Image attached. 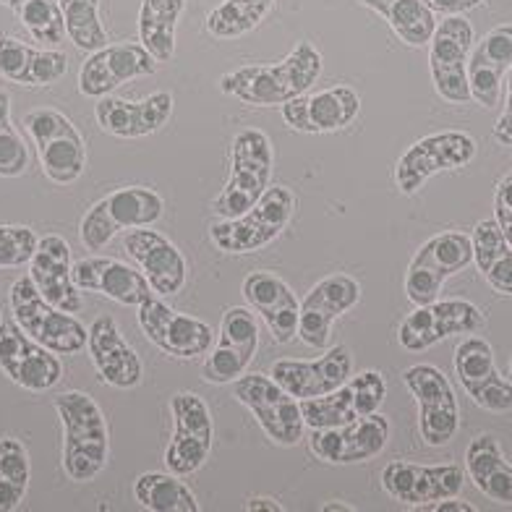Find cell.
<instances>
[{"mask_svg": "<svg viewBox=\"0 0 512 512\" xmlns=\"http://www.w3.org/2000/svg\"><path fill=\"white\" fill-rule=\"evenodd\" d=\"M272 165H275V152H272L270 136L259 128L238 131L230 147L228 183L215 196L212 212L220 220H230L254 207L259 196L270 189Z\"/></svg>", "mask_w": 512, "mask_h": 512, "instance_id": "4", "label": "cell"}, {"mask_svg": "<svg viewBox=\"0 0 512 512\" xmlns=\"http://www.w3.org/2000/svg\"><path fill=\"white\" fill-rule=\"evenodd\" d=\"M426 6L432 8L434 14L442 16H463L465 11L484 6L486 0H424Z\"/></svg>", "mask_w": 512, "mask_h": 512, "instance_id": "47", "label": "cell"}, {"mask_svg": "<svg viewBox=\"0 0 512 512\" xmlns=\"http://www.w3.org/2000/svg\"><path fill=\"white\" fill-rule=\"evenodd\" d=\"M68 71L66 53L53 48H34L19 37L0 32V79L19 87H50Z\"/></svg>", "mask_w": 512, "mask_h": 512, "instance_id": "33", "label": "cell"}, {"mask_svg": "<svg viewBox=\"0 0 512 512\" xmlns=\"http://www.w3.org/2000/svg\"><path fill=\"white\" fill-rule=\"evenodd\" d=\"M403 384L418 405V432L429 447H445L460 429V408L445 371L434 364H413L403 371Z\"/></svg>", "mask_w": 512, "mask_h": 512, "instance_id": "10", "label": "cell"}, {"mask_svg": "<svg viewBox=\"0 0 512 512\" xmlns=\"http://www.w3.org/2000/svg\"><path fill=\"white\" fill-rule=\"evenodd\" d=\"M473 262L499 296H512V246L494 220H481L471 233Z\"/></svg>", "mask_w": 512, "mask_h": 512, "instance_id": "35", "label": "cell"}, {"mask_svg": "<svg viewBox=\"0 0 512 512\" xmlns=\"http://www.w3.org/2000/svg\"><path fill=\"white\" fill-rule=\"evenodd\" d=\"M134 499L149 512H199L194 492L176 473H142L134 481Z\"/></svg>", "mask_w": 512, "mask_h": 512, "instance_id": "38", "label": "cell"}, {"mask_svg": "<svg viewBox=\"0 0 512 512\" xmlns=\"http://www.w3.org/2000/svg\"><path fill=\"white\" fill-rule=\"evenodd\" d=\"M455 374L473 403L489 413L512 411V382L499 374L492 345L468 335L455 348Z\"/></svg>", "mask_w": 512, "mask_h": 512, "instance_id": "23", "label": "cell"}, {"mask_svg": "<svg viewBox=\"0 0 512 512\" xmlns=\"http://www.w3.org/2000/svg\"><path fill=\"white\" fill-rule=\"evenodd\" d=\"M479 144L465 131H439L413 142L395 165V186L400 194L413 196L424 183L445 170H458L476 157Z\"/></svg>", "mask_w": 512, "mask_h": 512, "instance_id": "11", "label": "cell"}, {"mask_svg": "<svg viewBox=\"0 0 512 512\" xmlns=\"http://www.w3.org/2000/svg\"><path fill=\"white\" fill-rule=\"evenodd\" d=\"M24 3H27V0H0V6H6V8H11V11H19L21 6H24Z\"/></svg>", "mask_w": 512, "mask_h": 512, "instance_id": "51", "label": "cell"}, {"mask_svg": "<svg viewBox=\"0 0 512 512\" xmlns=\"http://www.w3.org/2000/svg\"><path fill=\"white\" fill-rule=\"evenodd\" d=\"M173 95L160 89L144 100H123V97H100L95 105L97 126L115 139H144L160 131L173 115Z\"/></svg>", "mask_w": 512, "mask_h": 512, "instance_id": "28", "label": "cell"}, {"mask_svg": "<svg viewBox=\"0 0 512 512\" xmlns=\"http://www.w3.org/2000/svg\"><path fill=\"white\" fill-rule=\"evenodd\" d=\"M157 71L155 55L144 48L142 42H121L89 53L81 63L79 92L84 97H108L113 89L123 87L126 81L152 76Z\"/></svg>", "mask_w": 512, "mask_h": 512, "instance_id": "22", "label": "cell"}, {"mask_svg": "<svg viewBox=\"0 0 512 512\" xmlns=\"http://www.w3.org/2000/svg\"><path fill=\"white\" fill-rule=\"evenodd\" d=\"M66 19L68 40L74 42L81 53H95V50L110 45L108 32L100 19V0H58Z\"/></svg>", "mask_w": 512, "mask_h": 512, "instance_id": "41", "label": "cell"}, {"mask_svg": "<svg viewBox=\"0 0 512 512\" xmlns=\"http://www.w3.org/2000/svg\"><path fill=\"white\" fill-rule=\"evenodd\" d=\"M390 442V421L382 413H371L353 424L311 429L309 450L314 458L332 465L366 463L382 455Z\"/></svg>", "mask_w": 512, "mask_h": 512, "instance_id": "21", "label": "cell"}, {"mask_svg": "<svg viewBox=\"0 0 512 512\" xmlns=\"http://www.w3.org/2000/svg\"><path fill=\"white\" fill-rule=\"evenodd\" d=\"M241 293L256 317L270 327L275 343L288 345L298 337V314L301 301L283 277L270 270H256L243 277Z\"/></svg>", "mask_w": 512, "mask_h": 512, "instance_id": "27", "label": "cell"}, {"mask_svg": "<svg viewBox=\"0 0 512 512\" xmlns=\"http://www.w3.org/2000/svg\"><path fill=\"white\" fill-rule=\"evenodd\" d=\"M139 327L149 343L157 345L165 356L183 358V361L207 356L215 345V330L204 319L170 309L155 296L139 306Z\"/></svg>", "mask_w": 512, "mask_h": 512, "instance_id": "16", "label": "cell"}, {"mask_svg": "<svg viewBox=\"0 0 512 512\" xmlns=\"http://www.w3.org/2000/svg\"><path fill=\"white\" fill-rule=\"evenodd\" d=\"M27 168L29 149L11 123V95L0 89V178H19Z\"/></svg>", "mask_w": 512, "mask_h": 512, "instance_id": "43", "label": "cell"}, {"mask_svg": "<svg viewBox=\"0 0 512 512\" xmlns=\"http://www.w3.org/2000/svg\"><path fill=\"white\" fill-rule=\"evenodd\" d=\"M55 413L63 426V471L74 484L95 481L108 465V418L97 400L81 390H68L58 395Z\"/></svg>", "mask_w": 512, "mask_h": 512, "instance_id": "2", "label": "cell"}, {"mask_svg": "<svg viewBox=\"0 0 512 512\" xmlns=\"http://www.w3.org/2000/svg\"><path fill=\"white\" fill-rule=\"evenodd\" d=\"M0 324H3V317H0Z\"/></svg>", "mask_w": 512, "mask_h": 512, "instance_id": "53", "label": "cell"}, {"mask_svg": "<svg viewBox=\"0 0 512 512\" xmlns=\"http://www.w3.org/2000/svg\"><path fill=\"white\" fill-rule=\"evenodd\" d=\"M24 128L37 147L42 173L55 186H71L87 170V142L68 115L55 108H37L24 115Z\"/></svg>", "mask_w": 512, "mask_h": 512, "instance_id": "6", "label": "cell"}, {"mask_svg": "<svg viewBox=\"0 0 512 512\" xmlns=\"http://www.w3.org/2000/svg\"><path fill=\"white\" fill-rule=\"evenodd\" d=\"M421 510H432V512H473L476 507L468 505V502H460L458 497H450V499H439L434 505H426Z\"/></svg>", "mask_w": 512, "mask_h": 512, "instance_id": "48", "label": "cell"}, {"mask_svg": "<svg viewBox=\"0 0 512 512\" xmlns=\"http://www.w3.org/2000/svg\"><path fill=\"white\" fill-rule=\"evenodd\" d=\"M165 202L155 189L126 186L95 202L81 217L79 238L89 251H102L118 230L152 228L162 217Z\"/></svg>", "mask_w": 512, "mask_h": 512, "instance_id": "7", "label": "cell"}, {"mask_svg": "<svg viewBox=\"0 0 512 512\" xmlns=\"http://www.w3.org/2000/svg\"><path fill=\"white\" fill-rule=\"evenodd\" d=\"M353 374V356L345 345H335L314 361L280 358L270 369V377L296 400L322 398L337 390Z\"/></svg>", "mask_w": 512, "mask_h": 512, "instance_id": "26", "label": "cell"}, {"mask_svg": "<svg viewBox=\"0 0 512 512\" xmlns=\"http://www.w3.org/2000/svg\"><path fill=\"white\" fill-rule=\"evenodd\" d=\"M361 113V95L337 84L314 95H301L283 105V118L298 134H335L351 126Z\"/></svg>", "mask_w": 512, "mask_h": 512, "instance_id": "25", "label": "cell"}, {"mask_svg": "<svg viewBox=\"0 0 512 512\" xmlns=\"http://www.w3.org/2000/svg\"><path fill=\"white\" fill-rule=\"evenodd\" d=\"M243 510H249V512H256V510H262V512H283L285 507L277 502V499L272 497H251L246 505H243Z\"/></svg>", "mask_w": 512, "mask_h": 512, "instance_id": "49", "label": "cell"}, {"mask_svg": "<svg viewBox=\"0 0 512 512\" xmlns=\"http://www.w3.org/2000/svg\"><path fill=\"white\" fill-rule=\"evenodd\" d=\"M512 68V24L489 29L479 42H473L468 55V89L471 100L481 108H494L502 95V79Z\"/></svg>", "mask_w": 512, "mask_h": 512, "instance_id": "32", "label": "cell"}, {"mask_svg": "<svg viewBox=\"0 0 512 512\" xmlns=\"http://www.w3.org/2000/svg\"><path fill=\"white\" fill-rule=\"evenodd\" d=\"M186 11V0H142L139 8V42L157 63L173 61L176 29Z\"/></svg>", "mask_w": 512, "mask_h": 512, "instance_id": "36", "label": "cell"}, {"mask_svg": "<svg viewBox=\"0 0 512 512\" xmlns=\"http://www.w3.org/2000/svg\"><path fill=\"white\" fill-rule=\"evenodd\" d=\"M494 223L499 225L505 241L512 246V173H507L494 191Z\"/></svg>", "mask_w": 512, "mask_h": 512, "instance_id": "45", "label": "cell"}, {"mask_svg": "<svg viewBox=\"0 0 512 512\" xmlns=\"http://www.w3.org/2000/svg\"><path fill=\"white\" fill-rule=\"evenodd\" d=\"M384 398H387L384 377L379 371L366 369L356 377H348L337 390L327 392L322 398L298 400V403L309 429H330L379 413Z\"/></svg>", "mask_w": 512, "mask_h": 512, "instance_id": "13", "label": "cell"}, {"mask_svg": "<svg viewBox=\"0 0 512 512\" xmlns=\"http://www.w3.org/2000/svg\"><path fill=\"white\" fill-rule=\"evenodd\" d=\"M476 34L465 16H445L437 21L429 40V68L437 95L452 105L471 100L468 89V55H471Z\"/></svg>", "mask_w": 512, "mask_h": 512, "instance_id": "12", "label": "cell"}, {"mask_svg": "<svg viewBox=\"0 0 512 512\" xmlns=\"http://www.w3.org/2000/svg\"><path fill=\"white\" fill-rule=\"evenodd\" d=\"M382 489L405 507L434 505L439 499L458 497L465 484V468L460 463L416 465L392 460L382 468Z\"/></svg>", "mask_w": 512, "mask_h": 512, "instance_id": "17", "label": "cell"}, {"mask_svg": "<svg viewBox=\"0 0 512 512\" xmlns=\"http://www.w3.org/2000/svg\"><path fill=\"white\" fill-rule=\"evenodd\" d=\"M361 301V285L356 277L335 272L319 280L301 301L298 314V337L314 351H324L330 343L332 324L345 317Z\"/></svg>", "mask_w": 512, "mask_h": 512, "instance_id": "20", "label": "cell"}, {"mask_svg": "<svg viewBox=\"0 0 512 512\" xmlns=\"http://www.w3.org/2000/svg\"><path fill=\"white\" fill-rule=\"evenodd\" d=\"M0 371L21 390L48 392L63 379L58 353L40 345L19 324H0Z\"/></svg>", "mask_w": 512, "mask_h": 512, "instance_id": "19", "label": "cell"}, {"mask_svg": "<svg viewBox=\"0 0 512 512\" xmlns=\"http://www.w3.org/2000/svg\"><path fill=\"white\" fill-rule=\"evenodd\" d=\"M259 348V324L254 311L233 306L223 314L217 345L207 353L202 364V379L207 384H233L246 374Z\"/></svg>", "mask_w": 512, "mask_h": 512, "instance_id": "18", "label": "cell"}, {"mask_svg": "<svg viewBox=\"0 0 512 512\" xmlns=\"http://www.w3.org/2000/svg\"><path fill=\"white\" fill-rule=\"evenodd\" d=\"M16 16L40 48L58 50V45L66 42V19H63V8L58 0H27L16 11Z\"/></svg>", "mask_w": 512, "mask_h": 512, "instance_id": "42", "label": "cell"}, {"mask_svg": "<svg viewBox=\"0 0 512 512\" xmlns=\"http://www.w3.org/2000/svg\"><path fill=\"white\" fill-rule=\"evenodd\" d=\"M233 398L246 405L262 432L280 447H293L304 439L301 403L280 387L270 374H243L233 382Z\"/></svg>", "mask_w": 512, "mask_h": 512, "instance_id": "8", "label": "cell"}, {"mask_svg": "<svg viewBox=\"0 0 512 512\" xmlns=\"http://www.w3.org/2000/svg\"><path fill=\"white\" fill-rule=\"evenodd\" d=\"M32 465L16 437H0V512H14L27 497Z\"/></svg>", "mask_w": 512, "mask_h": 512, "instance_id": "40", "label": "cell"}, {"mask_svg": "<svg viewBox=\"0 0 512 512\" xmlns=\"http://www.w3.org/2000/svg\"><path fill=\"white\" fill-rule=\"evenodd\" d=\"M173 413V437L165 450V465L176 476H191L209 460L215 432H212V413L196 392H178L170 400Z\"/></svg>", "mask_w": 512, "mask_h": 512, "instance_id": "15", "label": "cell"}, {"mask_svg": "<svg viewBox=\"0 0 512 512\" xmlns=\"http://www.w3.org/2000/svg\"><path fill=\"white\" fill-rule=\"evenodd\" d=\"M322 512H356V507L345 505V502H327L322 505Z\"/></svg>", "mask_w": 512, "mask_h": 512, "instance_id": "50", "label": "cell"}, {"mask_svg": "<svg viewBox=\"0 0 512 512\" xmlns=\"http://www.w3.org/2000/svg\"><path fill=\"white\" fill-rule=\"evenodd\" d=\"M473 262L471 236L447 230L421 243V249L405 272V296L413 306H426L437 301L447 277L458 275Z\"/></svg>", "mask_w": 512, "mask_h": 512, "instance_id": "9", "label": "cell"}, {"mask_svg": "<svg viewBox=\"0 0 512 512\" xmlns=\"http://www.w3.org/2000/svg\"><path fill=\"white\" fill-rule=\"evenodd\" d=\"M361 6L382 16L390 29L411 48H424L437 29V14L424 0H358Z\"/></svg>", "mask_w": 512, "mask_h": 512, "instance_id": "37", "label": "cell"}, {"mask_svg": "<svg viewBox=\"0 0 512 512\" xmlns=\"http://www.w3.org/2000/svg\"><path fill=\"white\" fill-rule=\"evenodd\" d=\"M486 324L484 311L471 301L460 298H445L432 301L416 309L403 319L398 330V340L405 351L424 353L437 343L455 335H473Z\"/></svg>", "mask_w": 512, "mask_h": 512, "instance_id": "14", "label": "cell"}, {"mask_svg": "<svg viewBox=\"0 0 512 512\" xmlns=\"http://www.w3.org/2000/svg\"><path fill=\"white\" fill-rule=\"evenodd\" d=\"M494 139H497L502 147L512 149V68L507 71V102L502 115H499L497 126H494Z\"/></svg>", "mask_w": 512, "mask_h": 512, "instance_id": "46", "label": "cell"}, {"mask_svg": "<svg viewBox=\"0 0 512 512\" xmlns=\"http://www.w3.org/2000/svg\"><path fill=\"white\" fill-rule=\"evenodd\" d=\"M34 230L27 225H0V270H19L32 262L37 251Z\"/></svg>", "mask_w": 512, "mask_h": 512, "instance_id": "44", "label": "cell"}, {"mask_svg": "<svg viewBox=\"0 0 512 512\" xmlns=\"http://www.w3.org/2000/svg\"><path fill=\"white\" fill-rule=\"evenodd\" d=\"M510 377H512V358H510Z\"/></svg>", "mask_w": 512, "mask_h": 512, "instance_id": "52", "label": "cell"}, {"mask_svg": "<svg viewBox=\"0 0 512 512\" xmlns=\"http://www.w3.org/2000/svg\"><path fill=\"white\" fill-rule=\"evenodd\" d=\"M8 306L21 330L58 356H74L87 348V327L74 314L48 304L29 275L16 277L8 293Z\"/></svg>", "mask_w": 512, "mask_h": 512, "instance_id": "5", "label": "cell"}, {"mask_svg": "<svg viewBox=\"0 0 512 512\" xmlns=\"http://www.w3.org/2000/svg\"><path fill=\"white\" fill-rule=\"evenodd\" d=\"M296 212V194L288 186H270L243 215L209 225V238L223 254H256L283 236Z\"/></svg>", "mask_w": 512, "mask_h": 512, "instance_id": "3", "label": "cell"}, {"mask_svg": "<svg viewBox=\"0 0 512 512\" xmlns=\"http://www.w3.org/2000/svg\"><path fill=\"white\" fill-rule=\"evenodd\" d=\"M74 285L81 293H97L121 306H139L155 296L152 285L131 264L113 256H87L74 264Z\"/></svg>", "mask_w": 512, "mask_h": 512, "instance_id": "31", "label": "cell"}, {"mask_svg": "<svg viewBox=\"0 0 512 512\" xmlns=\"http://www.w3.org/2000/svg\"><path fill=\"white\" fill-rule=\"evenodd\" d=\"M324 58L309 40H301L283 61L241 66L220 76V92L251 108H283L285 102L306 95L319 81Z\"/></svg>", "mask_w": 512, "mask_h": 512, "instance_id": "1", "label": "cell"}, {"mask_svg": "<svg viewBox=\"0 0 512 512\" xmlns=\"http://www.w3.org/2000/svg\"><path fill=\"white\" fill-rule=\"evenodd\" d=\"M29 277L34 288L40 290L42 298L53 304L55 309L79 314L81 311V290L74 285V262H71V246L66 238L42 236L37 241L32 262H29Z\"/></svg>", "mask_w": 512, "mask_h": 512, "instance_id": "30", "label": "cell"}, {"mask_svg": "<svg viewBox=\"0 0 512 512\" xmlns=\"http://www.w3.org/2000/svg\"><path fill=\"white\" fill-rule=\"evenodd\" d=\"M87 351L102 382L115 390H134L142 382V358L126 343L121 327L110 314H102L89 324Z\"/></svg>", "mask_w": 512, "mask_h": 512, "instance_id": "29", "label": "cell"}, {"mask_svg": "<svg viewBox=\"0 0 512 512\" xmlns=\"http://www.w3.org/2000/svg\"><path fill=\"white\" fill-rule=\"evenodd\" d=\"M465 473L492 502L512 505V463L492 434H479L471 439L465 450Z\"/></svg>", "mask_w": 512, "mask_h": 512, "instance_id": "34", "label": "cell"}, {"mask_svg": "<svg viewBox=\"0 0 512 512\" xmlns=\"http://www.w3.org/2000/svg\"><path fill=\"white\" fill-rule=\"evenodd\" d=\"M275 0H223L204 19V29L215 40H238L254 32L270 16Z\"/></svg>", "mask_w": 512, "mask_h": 512, "instance_id": "39", "label": "cell"}, {"mask_svg": "<svg viewBox=\"0 0 512 512\" xmlns=\"http://www.w3.org/2000/svg\"><path fill=\"white\" fill-rule=\"evenodd\" d=\"M123 249L139 267L155 296H178L189 280V264L170 238L152 228L128 230Z\"/></svg>", "mask_w": 512, "mask_h": 512, "instance_id": "24", "label": "cell"}]
</instances>
